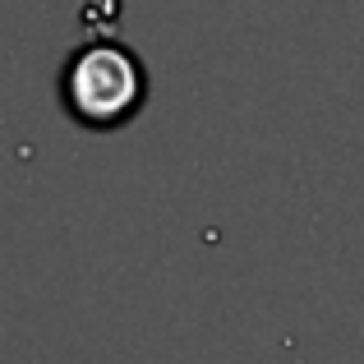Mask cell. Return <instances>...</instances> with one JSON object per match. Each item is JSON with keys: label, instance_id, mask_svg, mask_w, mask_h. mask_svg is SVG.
Wrapping results in <instances>:
<instances>
[{"label": "cell", "instance_id": "cell-1", "mask_svg": "<svg viewBox=\"0 0 364 364\" xmlns=\"http://www.w3.org/2000/svg\"><path fill=\"white\" fill-rule=\"evenodd\" d=\"M60 102L83 129H120L148 102V70L116 37L74 46L60 70Z\"/></svg>", "mask_w": 364, "mask_h": 364}]
</instances>
